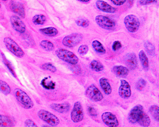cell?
<instances>
[{
	"mask_svg": "<svg viewBox=\"0 0 159 127\" xmlns=\"http://www.w3.org/2000/svg\"><path fill=\"white\" fill-rule=\"evenodd\" d=\"M3 42L6 48L15 56L18 58L24 57L25 52L14 40L10 37H5Z\"/></svg>",
	"mask_w": 159,
	"mask_h": 127,
	"instance_id": "cell-3",
	"label": "cell"
},
{
	"mask_svg": "<svg viewBox=\"0 0 159 127\" xmlns=\"http://www.w3.org/2000/svg\"><path fill=\"white\" fill-rule=\"evenodd\" d=\"M50 106L52 110L60 113H65L67 112L70 108V105L66 102L59 104H52Z\"/></svg>",
	"mask_w": 159,
	"mask_h": 127,
	"instance_id": "cell-18",
	"label": "cell"
},
{
	"mask_svg": "<svg viewBox=\"0 0 159 127\" xmlns=\"http://www.w3.org/2000/svg\"><path fill=\"white\" fill-rule=\"evenodd\" d=\"M149 112L152 117L154 118V120L159 122V108L156 105L151 106L149 108Z\"/></svg>",
	"mask_w": 159,
	"mask_h": 127,
	"instance_id": "cell-28",
	"label": "cell"
},
{
	"mask_svg": "<svg viewBox=\"0 0 159 127\" xmlns=\"http://www.w3.org/2000/svg\"><path fill=\"white\" fill-rule=\"evenodd\" d=\"M1 2H0V8H1Z\"/></svg>",
	"mask_w": 159,
	"mask_h": 127,
	"instance_id": "cell-43",
	"label": "cell"
},
{
	"mask_svg": "<svg viewBox=\"0 0 159 127\" xmlns=\"http://www.w3.org/2000/svg\"><path fill=\"white\" fill-rule=\"evenodd\" d=\"M43 127H50V126H47V125H43Z\"/></svg>",
	"mask_w": 159,
	"mask_h": 127,
	"instance_id": "cell-42",
	"label": "cell"
},
{
	"mask_svg": "<svg viewBox=\"0 0 159 127\" xmlns=\"http://www.w3.org/2000/svg\"><path fill=\"white\" fill-rule=\"evenodd\" d=\"M85 95L89 99L94 102L101 101L104 98L102 93L94 84H92L87 88L85 91Z\"/></svg>",
	"mask_w": 159,
	"mask_h": 127,
	"instance_id": "cell-6",
	"label": "cell"
},
{
	"mask_svg": "<svg viewBox=\"0 0 159 127\" xmlns=\"http://www.w3.org/2000/svg\"><path fill=\"white\" fill-rule=\"evenodd\" d=\"M122 47L121 43L119 40H116L113 43L112 45V49L113 51H117L120 50Z\"/></svg>",
	"mask_w": 159,
	"mask_h": 127,
	"instance_id": "cell-35",
	"label": "cell"
},
{
	"mask_svg": "<svg viewBox=\"0 0 159 127\" xmlns=\"http://www.w3.org/2000/svg\"><path fill=\"white\" fill-rule=\"evenodd\" d=\"M14 93L17 100L24 108L29 110L33 108L34 106L33 101L24 91L19 88H16L14 90Z\"/></svg>",
	"mask_w": 159,
	"mask_h": 127,
	"instance_id": "cell-1",
	"label": "cell"
},
{
	"mask_svg": "<svg viewBox=\"0 0 159 127\" xmlns=\"http://www.w3.org/2000/svg\"><path fill=\"white\" fill-rule=\"evenodd\" d=\"M111 2L114 5H117V6H120V5H123L127 1H126V0H122V1L115 0V1H111Z\"/></svg>",
	"mask_w": 159,
	"mask_h": 127,
	"instance_id": "cell-39",
	"label": "cell"
},
{
	"mask_svg": "<svg viewBox=\"0 0 159 127\" xmlns=\"http://www.w3.org/2000/svg\"><path fill=\"white\" fill-rule=\"evenodd\" d=\"M55 53L59 59L69 64L76 65L79 62V59L78 56L71 51L60 48L56 50Z\"/></svg>",
	"mask_w": 159,
	"mask_h": 127,
	"instance_id": "cell-2",
	"label": "cell"
},
{
	"mask_svg": "<svg viewBox=\"0 0 159 127\" xmlns=\"http://www.w3.org/2000/svg\"><path fill=\"white\" fill-rule=\"evenodd\" d=\"M41 68L46 71H50L51 72H55L57 71V68L53 64L51 63H46L41 66Z\"/></svg>",
	"mask_w": 159,
	"mask_h": 127,
	"instance_id": "cell-32",
	"label": "cell"
},
{
	"mask_svg": "<svg viewBox=\"0 0 159 127\" xmlns=\"http://www.w3.org/2000/svg\"><path fill=\"white\" fill-rule=\"evenodd\" d=\"M119 95L123 99H128L131 95V87L126 80H120V84L118 90Z\"/></svg>",
	"mask_w": 159,
	"mask_h": 127,
	"instance_id": "cell-11",
	"label": "cell"
},
{
	"mask_svg": "<svg viewBox=\"0 0 159 127\" xmlns=\"http://www.w3.org/2000/svg\"><path fill=\"white\" fill-rule=\"evenodd\" d=\"M78 1L80 2H82V3H88L90 2V0H79Z\"/></svg>",
	"mask_w": 159,
	"mask_h": 127,
	"instance_id": "cell-41",
	"label": "cell"
},
{
	"mask_svg": "<svg viewBox=\"0 0 159 127\" xmlns=\"http://www.w3.org/2000/svg\"><path fill=\"white\" fill-rule=\"evenodd\" d=\"M89 47L87 45H81L78 48V53L81 55H85L87 54L89 52Z\"/></svg>",
	"mask_w": 159,
	"mask_h": 127,
	"instance_id": "cell-34",
	"label": "cell"
},
{
	"mask_svg": "<svg viewBox=\"0 0 159 127\" xmlns=\"http://www.w3.org/2000/svg\"><path fill=\"white\" fill-rule=\"evenodd\" d=\"M144 112L143 107L142 105L138 104L132 108L129 111L128 116V120L129 123L131 124L137 123L139 119Z\"/></svg>",
	"mask_w": 159,
	"mask_h": 127,
	"instance_id": "cell-10",
	"label": "cell"
},
{
	"mask_svg": "<svg viewBox=\"0 0 159 127\" xmlns=\"http://www.w3.org/2000/svg\"><path fill=\"white\" fill-rule=\"evenodd\" d=\"M83 36L81 34L73 33L65 37L62 40V44L66 47L70 48L78 45L82 40Z\"/></svg>",
	"mask_w": 159,
	"mask_h": 127,
	"instance_id": "cell-7",
	"label": "cell"
},
{
	"mask_svg": "<svg viewBox=\"0 0 159 127\" xmlns=\"http://www.w3.org/2000/svg\"><path fill=\"white\" fill-rule=\"evenodd\" d=\"M40 45L43 50L48 52L53 51L55 49V46L51 41L48 40H43L41 41Z\"/></svg>",
	"mask_w": 159,
	"mask_h": 127,
	"instance_id": "cell-26",
	"label": "cell"
},
{
	"mask_svg": "<svg viewBox=\"0 0 159 127\" xmlns=\"http://www.w3.org/2000/svg\"><path fill=\"white\" fill-rule=\"evenodd\" d=\"M84 117V112L81 103L80 101L75 102L71 112L72 121L74 123H79L83 120Z\"/></svg>",
	"mask_w": 159,
	"mask_h": 127,
	"instance_id": "cell-8",
	"label": "cell"
},
{
	"mask_svg": "<svg viewBox=\"0 0 159 127\" xmlns=\"http://www.w3.org/2000/svg\"><path fill=\"white\" fill-rule=\"evenodd\" d=\"M92 46L94 51L100 54H104L106 53L105 48L98 40H93L92 43Z\"/></svg>",
	"mask_w": 159,
	"mask_h": 127,
	"instance_id": "cell-23",
	"label": "cell"
},
{
	"mask_svg": "<svg viewBox=\"0 0 159 127\" xmlns=\"http://www.w3.org/2000/svg\"><path fill=\"white\" fill-rule=\"evenodd\" d=\"M47 17L43 15H37L33 18L32 21L35 25H43L46 22Z\"/></svg>",
	"mask_w": 159,
	"mask_h": 127,
	"instance_id": "cell-29",
	"label": "cell"
},
{
	"mask_svg": "<svg viewBox=\"0 0 159 127\" xmlns=\"http://www.w3.org/2000/svg\"><path fill=\"white\" fill-rule=\"evenodd\" d=\"M88 113L90 116L92 117H96L97 116L98 113L96 110L92 106H89L88 108Z\"/></svg>",
	"mask_w": 159,
	"mask_h": 127,
	"instance_id": "cell-38",
	"label": "cell"
},
{
	"mask_svg": "<svg viewBox=\"0 0 159 127\" xmlns=\"http://www.w3.org/2000/svg\"><path fill=\"white\" fill-rule=\"evenodd\" d=\"M95 21L98 25L106 30H113L116 27V23L112 20L106 16L98 15L95 18Z\"/></svg>",
	"mask_w": 159,
	"mask_h": 127,
	"instance_id": "cell-9",
	"label": "cell"
},
{
	"mask_svg": "<svg viewBox=\"0 0 159 127\" xmlns=\"http://www.w3.org/2000/svg\"><path fill=\"white\" fill-rule=\"evenodd\" d=\"M14 122L9 117L0 114V127H14Z\"/></svg>",
	"mask_w": 159,
	"mask_h": 127,
	"instance_id": "cell-21",
	"label": "cell"
},
{
	"mask_svg": "<svg viewBox=\"0 0 159 127\" xmlns=\"http://www.w3.org/2000/svg\"><path fill=\"white\" fill-rule=\"evenodd\" d=\"M124 23L127 30L131 33L137 32L140 26L139 19L134 15L126 16L124 19Z\"/></svg>",
	"mask_w": 159,
	"mask_h": 127,
	"instance_id": "cell-5",
	"label": "cell"
},
{
	"mask_svg": "<svg viewBox=\"0 0 159 127\" xmlns=\"http://www.w3.org/2000/svg\"><path fill=\"white\" fill-rule=\"evenodd\" d=\"M151 121L150 117L145 112L143 113L139 119L137 123L143 127H148L151 124Z\"/></svg>",
	"mask_w": 159,
	"mask_h": 127,
	"instance_id": "cell-24",
	"label": "cell"
},
{
	"mask_svg": "<svg viewBox=\"0 0 159 127\" xmlns=\"http://www.w3.org/2000/svg\"><path fill=\"white\" fill-rule=\"evenodd\" d=\"M37 115L41 120L52 127L57 126L60 123L58 117L52 113L45 110H40L38 112Z\"/></svg>",
	"mask_w": 159,
	"mask_h": 127,
	"instance_id": "cell-4",
	"label": "cell"
},
{
	"mask_svg": "<svg viewBox=\"0 0 159 127\" xmlns=\"http://www.w3.org/2000/svg\"><path fill=\"white\" fill-rule=\"evenodd\" d=\"M0 91L5 95H7L11 93V89L8 84L2 80H0Z\"/></svg>",
	"mask_w": 159,
	"mask_h": 127,
	"instance_id": "cell-27",
	"label": "cell"
},
{
	"mask_svg": "<svg viewBox=\"0 0 159 127\" xmlns=\"http://www.w3.org/2000/svg\"><path fill=\"white\" fill-rule=\"evenodd\" d=\"M99 84L100 87L102 89L105 94L109 95L111 93L112 90L111 86V84L109 82V80L105 77H102L99 79Z\"/></svg>",
	"mask_w": 159,
	"mask_h": 127,
	"instance_id": "cell-19",
	"label": "cell"
},
{
	"mask_svg": "<svg viewBox=\"0 0 159 127\" xmlns=\"http://www.w3.org/2000/svg\"><path fill=\"white\" fill-rule=\"evenodd\" d=\"M124 61L129 70H134L136 69L138 65V59L135 53H127L124 56Z\"/></svg>",
	"mask_w": 159,
	"mask_h": 127,
	"instance_id": "cell-14",
	"label": "cell"
},
{
	"mask_svg": "<svg viewBox=\"0 0 159 127\" xmlns=\"http://www.w3.org/2000/svg\"><path fill=\"white\" fill-rule=\"evenodd\" d=\"M39 32L43 35L48 37H55L58 33V30L53 27L42 28L39 29Z\"/></svg>",
	"mask_w": 159,
	"mask_h": 127,
	"instance_id": "cell-22",
	"label": "cell"
},
{
	"mask_svg": "<svg viewBox=\"0 0 159 127\" xmlns=\"http://www.w3.org/2000/svg\"><path fill=\"white\" fill-rule=\"evenodd\" d=\"M156 2V1H150V0H145V1H139V2L140 4L143 5H147V4H151L152 3H154Z\"/></svg>",
	"mask_w": 159,
	"mask_h": 127,
	"instance_id": "cell-40",
	"label": "cell"
},
{
	"mask_svg": "<svg viewBox=\"0 0 159 127\" xmlns=\"http://www.w3.org/2000/svg\"><path fill=\"white\" fill-rule=\"evenodd\" d=\"M96 5L99 10L109 14H114L118 10L116 8L112 6L111 5L103 1H97L96 2Z\"/></svg>",
	"mask_w": 159,
	"mask_h": 127,
	"instance_id": "cell-16",
	"label": "cell"
},
{
	"mask_svg": "<svg viewBox=\"0 0 159 127\" xmlns=\"http://www.w3.org/2000/svg\"><path fill=\"white\" fill-rule=\"evenodd\" d=\"M139 58L145 71H147L149 69V59L143 50H141L139 53Z\"/></svg>",
	"mask_w": 159,
	"mask_h": 127,
	"instance_id": "cell-20",
	"label": "cell"
},
{
	"mask_svg": "<svg viewBox=\"0 0 159 127\" xmlns=\"http://www.w3.org/2000/svg\"><path fill=\"white\" fill-rule=\"evenodd\" d=\"M146 51L149 55L154 56L155 54V48L150 41H146L144 44Z\"/></svg>",
	"mask_w": 159,
	"mask_h": 127,
	"instance_id": "cell-30",
	"label": "cell"
},
{
	"mask_svg": "<svg viewBox=\"0 0 159 127\" xmlns=\"http://www.w3.org/2000/svg\"><path fill=\"white\" fill-rule=\"evenodd\" d=\"M112 71L116 76L121 78H126L129 72L128 68L122 65L114 66L112 68Z\"/></svg>",
	"mask_w": 159,
	"mask_h": 127,
	"instance_id": "cell-17",
	"label": "cell"
},
{
	"mask_svg": "<svg viewBox=\"0 0 159 127\" xmlns=\"http://www.w3.org/2000/svg\"><path fill=\"white\" fill-rule=\"evenodd\" d=\"M25 127H39L37 126L35 122L31 119H27L25 121Z\"/></svg>",
	"mask_w": 159,
	"mask_h": 127,
	"instance_id": "cell-37",
	"label": "cell"
},
{
	"mask_svg": "<svg viewBox=\"0 0 159 127\" xmlns=\"http://www.w3.org/2000/svg\"><path fill=\"white\" fill-rule=\"evenodd\" d=\"M10 7L12 12L20 16L22 18L25 17V11L24 4L19 2L11 1Z\"/></svg>",
	"mask_w": 159,
	"mask_h": 127,
	"instance_id": "cell-15",
	"label": "cell"
},
{
	"mask_svg": "<svg viewBox=\"0 0 159 127\" xmlns=\"http://www.w3.org/2000/svg\"><path fill=\"white\" fill-rule=\"evenodd\" d=\"M3 59L5 65H6V66L8 68L9 70L11 73V74L14 76V77H16V75L15 74V71H14V70H13V69L11 68V63L9 62L5 58V57H4V56H3Z\"/></svg>",
	"mask_w": 159,
	"mask_h": 127,
	"instance_id": "cell-36",
	"label": "cell"
},
{
	"mask_svg": "<svg viewBox=\"0 0 159 127\" xmlns=\"http://www.w3.org/2000/svg\"><path fill=\"white\" fill-rule=\"evenodd\" d=\"M146 85V81L143 78H139L136 83V89L139 91H141Z\"/></svg>",
	"mask_w": 159,
	"mask_h": 127,
	"instance_id": "cell-33",
	"label": "cell"
},
{
	"mask_svg": "<svg viewBox=\"0 0 159 127\" xmlns=\"http://www.w3.org/2000/svg\"><path fill=\"white\" fill-rule=\"evenodd\" d=\"M103 122L109 127H118L119 121L115 115L111 112H105L101 115Z\"/></svg>",
	"mask_w": 159,
	"mask_h": 127,
	"instance_id": "cell-12",
	"label": "cell"
},
{
	"mask_svg": "<svg viewBox=\"0 0 159 127\" xmlns=\"http://www.w3.org/2000/svg\"><path fill=\"white\" fill-rule=\"evenodd\" d=\"M77 25L79 27L87 28L89 25V21L85 18H80L75 21Z\"/></svg>",
	"mask_w": 159,
	"mask_h": 127,
	"instance_id": "cell-31",
	"label": "cell"
},
{
	"mask_svg": "<svg viewBox=\"0 0 159 127\" xmlns=\"http://www.w3.org/2000/svg\"><path fill=\"white\" fill-rule=\"evenodd\" d=\"M90 67L92 70L97 72L102 71L104 69L103 65L97 60H93L90 62Z\"/></svg>",
	"mask_w": 159,
	"mask_h": 127,
	"instance_id": "cell-25",
	"label": "cell"
},
{
	"mask_svg": "<svg viewBox=\"0 0 159 127\" xmlns=\"http://www.w3.org/2000/svg\"><path fill=\"white\" fill-rule=\"evenodd\" d=\"M11 26L15 31L23 33L26 30V25L23 21L17 15H13L11 17Z\"/></svg>",
	"mask_w": 159,
	"mask_h": 127,
	"instance_id": "cell-13",
	"label": "cell"
}]
</instances>
